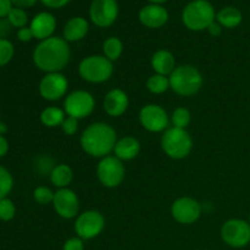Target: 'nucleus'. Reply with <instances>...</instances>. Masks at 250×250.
Segmentation results:
<instances>
[{"label": "nucleus", "mask_w": 250, "mask_h": 250, "mask_svg": "<svg viewBox=\"0 0 250 250\" xmlns=\"http://www.w3.org/2000/svg\"><path fill=\"white\" fill-rule=\"evenodd\" d=\"M129 105L128 95L122 89H111L104 98L103 106L105 112L111 117H120L127 111Z\"/></svg>", "instance_id": "dca6fc26"}, {"label": "nucleus", "mask_w": 250, "mask_h": 250, "mask_svg": "<svg viewBox=\"0 0 250 250\" xmlns=\"http://www.w3.org/2000/svg\"><path fill=\"white\" fill-rule=\"evenodd\" d=\"M216 19V12L208 0H193L183 9L182 22L188 29L204 31Z\"/></svg>", "instance_id": "20e7f679"}, {"label": "nucleus", "mask_w": 250, "mask_h": 250, "mask_svg": "<svg viewBox=\"0 0 250 250\" xmlns=\"http://www.w3.org/2000/svg\"><path fill=\"white\" fill-rule=\"evenodd\" d=\"M203 208L198 200L189 197L176 199L171 205V215L173 219L182 225L194 224L202 216Z\"/></svg>", "instance_id": "f8f14e48"}, {"label": "nucleus", "mask_w": 250, "mask_h": 250, "mask_svg": "<svg viewBox=\"0 0 250 250\" xmlns=\"http://www.w3.org/2000/svg\"><path fill=\"white\" fill-rule=\"evenodd\" d=\"M61 128H62V132L66 136H73L78 131V120L75 119V117L67 116L63 120Z\"/></svg>", "instance_id": "473e14b6"}, {"label": "nucleus", "mask_w": 250, "mask_h": 250, "mask_svg": "<svg viewBox=\"0 0 250 250\" xmlns=\"http://www.w3.org/2000/svg\"><path fill=\"white\" fill-rule=\"evenodd\" d=\"M126 168L124 163L115 155H107L100 159L97 166L99 182L106 188H116L124 182Z\"/></svg>", "instance_id": "0eeeda50"}, {"label": "nucleus", "mask_w": 250, "mask_h": 250, "mask_svg": "<svg viewBox=\"0 0 250 250\" xmlns=\"http://www.w3.org/2000/svg\"><path fill=\"white\" fill-rule=\"evenodd\" d=\"M7 151H9V142L6 141L4 136L0 134V158L6 155Z\"/></svg>", "instance_id": "a19ab883"}, {"label": "nucleus", "mask_w": 250, "mask_h": 250, "mask_svg": "<svg viewBox=\"0 0 250 250\" xmlns=\"http://www.w3.org/2000/svg\"><path fill=\"white\" fill-rule=\"evenodd\" d=\"M49 176H50L51 185L55 186L58 189H62V188H68V185L72 182L73 171L67 164H59L54 166Z\"/></svg>", "instance_id": "4be33fe9"}, {"label": "nucleus", "mask_w": 250, "mask_h": 250, "mask_svg": "<svg viewBox=\"0 0 250 250\" xmlns=\"http://www.w3.org/2000/svg\"><path fill=\"white\" fill-rule=\"evenodd\" d=\"M167 10L161 5H146L139 11V21L148 28H160L167 22Z\"/></svg>", "instance_id": "a211bd4d"}, {"label": "nucleus", "mask_w": 250, "mask_h": 250, "mask_svg": "<svg viewBox=\"0 0 250 250\" xmlns=\"http://www.w3.org/2000/svg\"><path fill=\"white\" fill-rule=\"evenodd\" d=\"M15 48L10 41L6 38L0 39V67L11 61L14 58Z\"/></svg>", "instance_id": "7c9ffc66"}, {"label": "nucleus", "mask_w": 250, "mask_h": 250, "mask_svg": "<svg viewBox=\"0 0 250 250\" xmlns=\"http://www.w3.org/2000/svg\"><path fill=\"white\" fill-rule=\"evenodd\" d=\"M119 16L116 0H93L89 9V17L95 26L100 28L110 27Z\"/></svg>", "instance_id": "4468645a"}, {"label": "nucleus", "mask_w": 250, "mask_h": 250, "mask_svg": "<svg viewBox=\"0 0 250 250\" xmlns=\"http://www.w3.org/2000/svg\"><path fill=\"white\" fill-rule=\"evenodd\" d=\"M105 227V217L97 210H88L77 216L75 222V231L77 237L85 241L99 236Z\"/></svg>", "instance_id": "1a4fd4ad"}, {"label": "nucleus", "mask_w": 250, "mask_h": 250, "mask_svg": "<svg viewBox=\"0 0 250 250\" xmlns=\"http://www.w3.org/2000/svg\"><path fill=\"white\" fill-rule=\"evenodd\" d=\"M249 224H250V216H249Z\"/></svg>", "instance_id": "37998d69"}, {"label": "nucleus", "mask_w": 250, "mask_h": 250, "mask_svg": "<svg viewBox=\"0 0 250 250\" xmlns=\"http://www.w3.org/2000/svg\"><path fill=\"white\" fill-rule=\"evenodd\" d=\"M39 94L48 102H56L65 97L68 89V81L61 72L46 73L39 82Z\"/></svg>", "instance_id": "ddd939ff"}, {"label": "nucleus", "mask_w": 250, "mask_h": 250, "mask_svg": "<svg viewBox=\"0 0 250 250\" xmlns=\"http://www.w3.org/2000/svg\"><path fill=\"white\" fill-rule=\"evenodd\" d=\"M146 88L153 94H163V93L167 92L170 89V80L167 76L163 75H155L150 76L146 81Z\"/></svg>", "instance_id": "a878e982"}, {"label": "nucleus", "mask_w": 250, "mask_h": 250, "mask_svg": "<svg viewBox=\"0 0 250 250\" xmlns=\"http://www.w3.org/2000/svg\"><path fill=\"white\" fill-rule=\"evenodd\" d=\"M17 38H19V41L27 43V42L32 41V38H34V37L29 27H23V28H20L19 32H17Z\"/></svg>", "instance_id": "f704fd0d"}, {"label": "nucleus", "mask_w": 250, "mask_h": 250, "mask_svg": "<svg viewBox=\"0 0 250 250\" xmlns=\"http://www.w3.org/2000/svg\"><path fill=\"white\" fill-rule=\"evenodd\" d=\"M66 119V112L61 110L60 107L56 106H49L42 111L41 114V121L44 126L49 127V128H54V127L61 126L63 120Z\"/></svg>", "instance_id": "b1692460"}, {"label": "nucleus", "mask_w": 250, "mask_h": 250, "mask_svg": "<svg viewBox=\"0 0 250 250\" xmlns=\"http://www.w3.org/2000/svg\"><path fill=\"white\" fill-rule=\"evenodd\" d=\"M12 187H14V178L11 173L4 166H0V199L6 198L7 194L11 192Z\"/></svg>", "instance_id": "c85d7f7f"}, {"label": "nucleus", "mask_w": 250, "mask_h": 250, "mask_svg": "<svg viewBox=\"0 0 250 250\" xmlns=\"http://www.w3.org/2000/svg\"><path fill=\"white\" fill-rule=\"evenodd\" d=\"M11 9H12L11 0H0V19L6 17Z\"/></svg>", "instance_id": "e433bc0d"}, {"label": "nucleus", "mask_w": 250, "mask_h": 250, "mask_svg": "<svg viewBox=\"0 0 250 250\" xmlns=\"http://www.w3.org/2000/svg\"><path fill=\"white\" fill-rule=\"evenodd\" d=\"M221 238L232 248H243L250 243V224L239 219L229 220L221 227Z\"/></svg>", "instance_id": "9d476101"}, {"label": "nucleus", "mask_w": 250, "mask_h": 250, "mask_svg": "<svg viewBox=\"0 0 250 250\" xmlns=\"http://www.w3.org/2000/svg\"><path fill=\"white\" fill-rule=\"evenodd\" d=\"M6 19L10 22V24L12 27H16V28H23L28 22V16H27L26 11L23 9H20V7H12L7 14Z\"/></svg>", "instance_id": "cd10ccee"}, {"label": "nucleus", "mask_w": 250, "mask_h": 250, "mask_svg": "<svg viewBox=\"0 0 250 250\" xmlns=\"http://www.w3.org/2000/svg\"><path fill=\"white\" fill-rule=\"evenodd\" d=\"M139 122L146 131L159 133L168 128L170 119L163 106L158 104H148L139 111Z\"/></svg>", "instance_id": "9b49d317"}, {"label": "nucleus", "mask_w": 250, "mask_h": 250, "mask_svg": "<svg viewBox=\"0 0 250 250\" xmlns=\"http://www.w3.org/2000/svg\"><path fill=\"white\" fill-rule=\"evenodd\" d=\"M78 73L87 82L103 83L111 78L114 65L104 55H89L80 62Z\"/></svg>", "instance_id": "423d86ee"}, {"label": "nucleus", "mask_w": 250, "mask_h": 250, "mask_svg": "<svg viewBox=\"0 0 250 250\" xmlns=\"http://www.w3.org/2000/svg\"><path fill=\"white\" fill-rule=\"evenodd\" d=\"M170 89L181 97L195 95L203 87V76L200 71L193 65H181L168 76Z\"/></svg>", "instance_id": "7ed1b4c3"}, {"label": "nucleus", "mask_w": 250, "mask_h": 250, "mask_svg": "<svg viewBox=\"0 0 250 250\" xmlns=\"http://www.w3.org/2000/svg\"><path fill=\"white\" fill-rule=\"evenodd\" d=\"M54 195L55 193L48 187H44V186H41V187H37L33 192V198L36 200V203L41 205H48L53 204Z\"/></svg>", "instance_id": "c756f323"}, {"label": "nucleus", "mask_w": 250, "mask_h": 250, "mask_svg": "<svg viewBox=\"0 0 250 250\" xmlns=\"http://www.w3.org/2000/svg\"><path fill=\"white\" fill-rule=\"evenodd\" d=\"M16 215V207L14 202L9 198L0 199V220L1 221H10Z\"/></svg>", "instance_id": "2f4dec72"}, {"label": "nucleus", "mask_w": 250, "mask_h": 250, "mask_svg": "<svg viewBox=\"0 0 250 250\" xmlns=\"http://www.w3.org/2000/svg\"><path fill=\"white\" fill-rule=\"evenodd\" d=\"M12 5L15 7H20V9H27V7L33 6L37 2V0H11Z\"/></svg>", "instance_id": "4c0bfd02"}, {"label": "nucleus", "mask_w": 250, "mask_h": 250, "mask_svg": "<svg viewBox=\"0 0 250 250\" xmlns=\"http://www.w3.org/2000/svg\"><path fill=\"white\" fill-rule=\"evenodd\" d=\"M208 32L210 33V36L212 37H219L222 32V26L219 22H212L209 27H208Z\"/></svg>", "instance_id": "58836bf2"}, {"label": "nucleus", "mask_w": 250, "mask_h": 250, "mask_svg": "<svg viewBox=\"0 0 250 250\" xmlns=\"http://www.w3.org/2000/svg\"><path fill=\"white\" fill-rule=\"evenodd\" d=\"M43 5L50 9H60V7L66 6L71 0H41Z\"/></svg>", "instance_id": "c9c22d12"}, {"label": "nucleus", "mask_w": 250, "mask_h": 250, "mask_svg": "<svg viewBox=\"0 0 250 250\" xmlns=\"http://www.w3.org/2000/svg\"><path fill=\"white\" fill-rule=\"evenodd\" d=\"M95 107L94 97L87 90H75L66 97L63 111L67 116L81 120L89 116Z\"/></svg>", "instance_id": "6e6552de"}, {"label": "nucleus", "mask_w": 250, "mask_h": 250, "mask_svg": "<svg viewBox=\"0 0 250 250\" xmlns=\"http://www.w3.org/2000/svg\"><path fill=\"white\" fill-rule=\"evenodd\" d=\"M161 148L171 159L182 160L187 158L193 149V139L187 129L170 127L161 136Z\"/></svg>", "instance_id": "39448f33"}, {"label": "nucleus", "mask_w": 250, "mask_h": 250, "mask_svg": "<svg viewBox=\"0 0 250 250\" xmlns=\"http://www.w3.org/2000/svg\"><path fill=\"white\" fill-rule=\"evenodd\" d=\"M124 51V44L117 37H109L103 44V53L110 61L119 60Z\"/></svg>", "instance_id": "393cba45"}, {"label": "nucleus", "mask_w": 250, "mask_h": 250, "mask_svg": "<svg viewBox=\"0 0 250 250\" xmlns=\"http://www.w3.org/2000/svg\"><path fill=\"white\" fill-rule=\"evenodd\" d=\"M10 22L6 20H0V39L5 38L7 36V33L10 32Z\"/></svg>", "instance_id": "ea45409f"}, {"label": "nucleus", "mask_w": 250, "mask_h": 250, "mask_svg": "<svg viewBox=\"0 0 250 250\" xmlns=\"http://www.w3.org/2000/svg\"><path fill=\"white\" fill-rule=\"evenodd\" d=\"M117 134L114 127L105 122H94L83 131L81 146L83 151L93 158L103 159L114 151Z\"/></svg>", "instance_id": "f03ea898"}, {"label": "nucleus", "mask_w": 250, "mask_h": 250, "mask_svg": "<svg viewBox=\"0 0 250 250\" xmlns=\"http://www.w3.org/2000/svg\"><path fill=\"white\" fill-rule=\"evenodd\" d=\"M62 250H84V243L80 237H72L63 244Z\"/></svg>", "instance_id": "72a5a7b5"}, {"label": "nucleus", "mask_w": 250, "mask_h": 250, "mask_svg": "<svg viewBox=\"0 0 250 250\" xmlns=\"http://www.w3.org/2000/svg\"><path fill=\"white\" fill-rule=\"evenodd\" d=\"M141 151V143L137 138L132 136H126L117 139L114 148V154L121 161H129L137 158Z\"/></svg>", "instance_id": "6ab92c4d"}, {"label": "nucleus", "mask_w": 250, "mask_h": 250, "mask_svg": "<svg viewBox=\"0 0 250 250\" xmlns=\"http://www.w3.org/2000/svg\"><path fill=\"white\" fill-rule=\"evenodd\" d=\"M216 20L225 28H234V27L241 24L243 16H242V12L237 7L227 6L217 12Z\"/></svg>", "instance_id": "5701e85b"}, {"label": "nucleus", "mask_w": 250, "mask_h": 250, "mask_svg": "<svg viewBox=\"0 0 250 250\" xmlns=\"http://www.w3.org/2000/svg\"><path fill=\"white\" fill-rule=\"evenodd\" d=\"M0 125H1V124H0Z\"/></svg>", "instance_id": "c03bdc74"}, {"label": "nucleus", "mask_w": 250, "mask_h": 250, "mask_svg": "<svg viewBox=\"0 0 250 250\" xmlns=\"http://www.w3.org/2000/svg\"><path fill=\"white\" fill-rule=\"evenodd\" d=\"M150 63L153 70L155 71V73L167 76V77L177 67L173 54L171 51L165 50V49H160V50L155 51L153 54V56H151Z\"/></svg>", "instance_id": "aec40b11"}, {"label": "nucleus", "mask_w": 250, "mask_h": 250, "mask_svg": "<svg viewBox=\"0 0 250 250\" xmlns=\"http://www.w3.org/2000/svg\"><path fill=\"white\" fill-rule=\"evenodd\" d=\"M149 2H151V4H156V5H160L163 4V2H166L167 0H148Z\"/></svg>", "instance_id": "79ce46f5"}, {"label": "nucleus", "mask_w": 250, "mask_h": 250, "mask_svg": "<svg viewBox=\"0 0 250 250\" xmlns=\"http://www.w3.org/2000/svg\"><path fill=\"white\" fill-rule=\"evenodd\" d=\"M88 31H89V23L83 17H72L66 22L65 27H63V37L66 42H78L82 41L85 36H87Z\"/></svg>", "instance_id": "412c9836"}, {"label": "nucleus", "mask_w": 250, "mask_h": 250, "mask_svg": "<svg viewBox=\"0 0 250 250\" xmlns=\"http://www.w3.org/2000/svg\"><path fill=\"white\" fill-rule=\"evenodd\" d=\"M29 28L33 33L34 38L44 41V39L53 37V33L56 28V20L54 15L49 14V12H39L31 21Z\"/></svg>", "instance_id": "f3484780"}, {"label": "nucleus", "mask_w": 250, "mask_h": 250, "mask_svg": "<svg viewBox=\"0 0 250 250\" xmlns=\"http://www.w3.org/2000/svg\"><path fill=\"white\" fill-rule=\"evenodd\" d=\"M71 60L67 42L61 37H50L38 43L33 51V62L45 73L61 72Z\"/></svg>", "instance_id": "f257e3e1"}, {"label": "nucleus", "mask_w": 250, "mask_h": 250, "mask_svg": "<svg viewBox=\"0 0 250 250\" xmlns=\"http://www.w3.org/2000/svg\"><path fill=\"white\" fill-rule=\"evenodd\" d=\"M53 207L56 214L66 220L77 217L80 211V200L77 194L70 188H62L55 192Z\"/></svg>", "instance_id": "2eb2a0df"}, {"label": "nucleus", "mask_w": 250, "mask_h": 250, "mask_svg": "<svg viewBox=\"0 0 250 250\" xmlns=\"http://www.w3.org/2000/svg\"><path fill=\"white\" fill-rule=\"evenodd\" d=\"M190 121H192V115H190L189 110L183 106L177 107L171 115V122L176 128L186 129L189 126Z\"/></svg>", "instance_id": "bb28decb"}]
</instances>
